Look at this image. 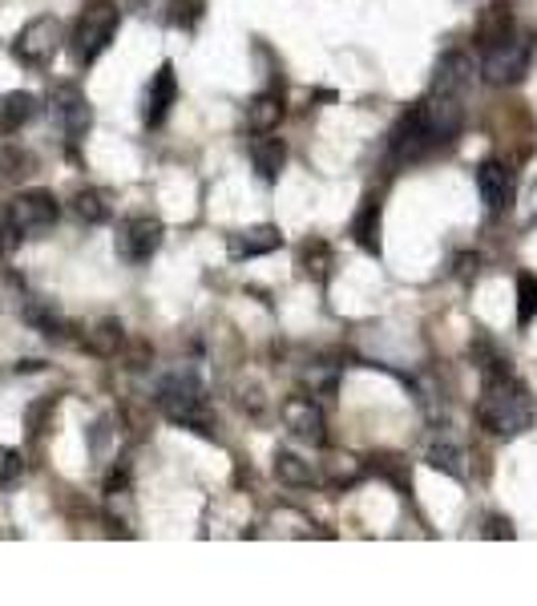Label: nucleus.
<instances>
[{"mask_svg": "<svg viewBox=\"0 0 537 606\" xmlns=\"http://www.w3.org/2000/svg\"><path fill=\"white\" fill-rule=\"evenodd\" d=\"M469 85H473V57L461 53V49H449V53L437 61V73H433V97L465 101Z\"/></svg>", "mask_w": 537, "mask_h": 606, "instance_id": "12", "label": "nucleus"}, {"mask_svg": "<svg viewBox=\"0 0 537 606\" xmlns=\"http://www.w3.org/2000/svg\"><path fill=\"white\" fill-rule=\"evenodd\" d=\"M388 146H392V158H396V162H420V158H428L433 150H441V138H437L433 122H428L424 101H420V106H412V110L396 122Z\"/></svg>", "mask_w": 537, "mask_h": 606, "instance_id": "4", "label": "nucleus"}, {"mask_svg": "<svg viewBox=\"0 0 537 606\" xmlns=\"http://www.w3.org/2000/svg\"><path fill=\"white\" fill-rule=\"evenodd\" d=\"M25 320H29V324H37L45 336H65V324H61L49 308H37V303H29V308H25Z\"/></svg>", "mask_w": 537, "mask_h": 606, "instance_id": "26", "label": "nucleus"}, {"mask_svg": "<svg viewBox=\"0 0 537 606\" xmlns=\"http://www.w3.org/2000/svg\"><path fill=\"white\" fill-rule=\"evenodd\" d=\"M533 417H537L533 396L509 368L485 376V388L477 400V421L493 437H521L525 429H533Z\"/></svg>", "mask_w": 537, "mask_h": 606, "instance_id": "1", "label": "nucleus"}, {"mask_svg": "<svg viewBox=\"0 0 537 606\" xmlns=\"http://www.w3.org/2000/svg\"><path fill=\"white\" fill-rule=\"evenodd\" d=\"M61 41H65V29H61L57 17H33V21L13 37V53H17V61L41 69V65L53 61V53L61 49Z\"/></svg>", "mask_w": 537, "mask_h": 606, "instance_id": "6", "label": "nucleus"}, {"mask_svg": "<svg viewBox=\"0 0 537 606\" xmlns=\"http://www.w3.org/2000/svg\"><path fill=\"white\" fill-rule=\"evenodd\" d=\"M513 37H517V33H513V13H509V5H505V0H493V5L481 13V21H477V49L489 53V49L513 41Z\"/></svg>", "mask_w": 537, "mask_h": 606, "instance_id": "14", "label": "nucleus"}, {"mask_svg": "<svg viewBox=\"0 0 537 606\" xmlns=\"http://www.w3.org/2000/svg\"><path fill=\"white\" fill-rule=\"evenodd\" d=\"M279 413H283V425L299 441H307V445H324L328 441V433H324V409H319L311 396H287Z\"/></svg>", "mask_w": 537, "mask_h": 606, "instance_id": "10", "label": "nucleus"}, {"mask_svg": "<svg viewBox=\"0 0 537 606\" xmlns=\"http://www.w3.org/2000/svg\"><path fill=\"white\" fill-rule=\"evenodd\" d=\"M283 247L279 227H247L239 235H231V259H255V255H271Z\"/></svg>", "mask_w": 537, "mask_h": 606, "instance_id": "16", "label": "nucleus"}, {"mask_svg": "<svg viewBox=\"0 0 537 606\" xmlns=\"http://www.w3.org/2000/svg\"><path fill=\"white\" fill-rule=\"evenodd\" d=\"M118 25H122L118 5H110V0H93V5L77 17L73 37H69L73 61H77V65H93L105 49H110V41L118 37Z\"/></svg>", "mask_w": 537, "mask_h": 606, "instance_id": "3", "label": "nucleus"}, {"mask_svg": "<svg viewBox=\"0 0 537 606\" xmlns=\"http://www.w3.org/2000/svg\"><path fill=\"white\" fill-rule=\"evenodd\" d=\"M37 118V97L25 93V89H13V93H0V138L17 134L21 126H29Z\"/></svg>", "mask_w": 537, "mask_h": 606, "instance_id": "15", "label": "nucleus"}, {"mask_svg": "<svg viewBox=\"0 0 537 606\" xmlns=\"http://www.w3.org/2000/svg\"><path fill=\"white\" fill-rule=\"evenodd\" d=\"M525 69H529V49L517 37L497 45V49H489V53H481V77L489 85H513V81L525 77Z\"/></svg>", "mask_w": 537, "mask_h": 606, "instance_id": "9", "label": "nucleus"}, {"mask_svg": "<svg viewBox=\"0 0 537 606\" xmlns=\"http://www.w3.org/2000/svg\"><path fill=\"white\" fill-rule=\"evenodd\" d=\"M158 409L182 425V429H194L202 437H210V409H206V388L190 376V372H174L158 384Z\"/></svg>", "mask_w": 537, "mask_h": 606, "instance_id": "2", "label": "nucleus"}, {"mask_svg": "<svg viewBox=\"0 0 537 606\" xmlns=\"http://www.w3.org/2000/svg\"><path fill=\"white\" fill-rule=\"evenodd\" d=\"M251 162H255L259 178L275 182V178H279V170H283V162H287V146H283L279 138L255 134V142H251Z\"/></svg>", "mask_w": 537, "mask_h": 606, "instance_id": "19", "label": "nucleus"}, {"mask_svg": "<svg viewBox=\"0 0 537 606\" xmlns=\"http://www.w3.org/2000/svg\"><path fill=\"white\" fill-rule=\"evenodd\" d=\"M73 215L81 223H105L110 219V202H105L101 190H77L73 194Z\"/></svg>", "mask_w": 537, "mask_h": 606, "instance_id": "21", "label": "nucleus"}, {"mask_svg": "<svg viewBox=\"0 0 537 606\" xmlns=\"http://www.w3.org/2000/svg\"><path fill=\"white\" fill-rule=\"evenodd\" d=\"M537 316V275H517V324L529 328Z\"/></svg>", "mask_w": 537, "mask_h": 606, "instance_id": "24", "label": "nucleus"}, {"mask_svg": "<svg viewBox=\"0 0 537 606\" xmlns=\"http://www.w3.org/2000/svg\"><path fill=\"white\" fill-rule=\"evenodd\" d=\"M21 174H29V158L13 146H0V186L5 182H17Z\"/></svg>", "mask_w": 537, "mask_h": 606, "instance_id": "25", "label": "nucleus"}, {"mask_svg": "<svg viewBox=\"0 0 537 606\" xmlns=\"http://www.w3.org/2000/svg\"><path fill=\"white\" fill-rule=\"evenodd\" d=\"M17 239H21V235H17L13 227H9V215L0 211V255H5V251H9V247H13Z\"/></svg>", "mask_w": 537, "mask_h": 606, "instance_id": "29", "label": "nucleus"}, {"mask_svg": "<svg viewBox=\"0 0 537 606\" xmlns=\"http://www.w3.org/2000/svg\"><path fill=\"white\" fill-rule=\"evenodd\" d=\"M178 101V77H174V65L166 61L158 73H154V81H150V89H146V106H142V122L146 126H162L166 122V114H170V106Z\"/></svg>", "mask_w": 537, "mask_h": 606, "instance_id": "13", "label": "nucleus"}, {"mask_svg": "<svg viewBox=\"0 0 537 606\" xmlns=\"http://www.w3.org/2000/svg\"><path fill=\"white\" fill-rule=\"evenodd\" d=\"M485 538H513V530H509V522L493 518V522H489V530H485Z\"/></svg>", "mask_w": 537, "mask_h": 606, "instance_id": "30", "label": "nucleus"}, {"mask_svg": "<svg viewBox=\"0 0 537 606\" xmlns=\"http://www.w3.org/2000/svg\"><path fill=\"white\" fill-rule=\"evenodd\" d=\"M328 267H332V247L328 243H303V271L315 279V283H328Z\"/></svg>", "mask_w": 537, "mask_h": 606, "instance_id": "23", "label": "nucleus"}, {"mask_svg": "<svg viewBox=\"0 0 537 606\" xmlns=\"http://www.w3.org/2000/svg\"><path fill=\"white\" fill-rule=\"evenodd\" d=\"M162 219H154V215H130V219H122V227H118V255L126 259V263H150L154 259V251L162 247Z\"/></svg>", "mask_w": 537, "mask_h": 606, "instance_id": "7", "label": "nucleus"}, {"mask_svg": "<svg viewBox=\"0 0 537 606\" xmlns=\"http://www.w3.org/2000/svg\"><path fill=\"white\" fill-rule=\"evenodd\" d=\"M279 118H283V101H279L275 93H259V97L247 101L243 122H247L251 134H271V130L279 126Z\"/></svg>", "mask_w": 537, "mask_h": 606, "instance_id": "18", "label": "nucleus"}, {"mask_svg": "<svg viewBox=\"0 0 537 606\" xmlns=\"http://www.w3.org/2000/svg\"><path fill=\"white\" fill-rule=\"evenodd\" d=\"M477 190H481V202L489 207V215H501L513 207V194H517V178L505 162H481L477 170Z\"/></svg>", "mask_w": 537, "mask_h": 606, "instance_id": "11", "label": "nucleus"}, {"mask_svg": "<svg viewBox=\"0 0 537 606\" xmlns=\"http://www.w3.org/2000/svg\"><path fill=\"white\" fill-rule=\"evenodd\" d=\"M428 465L449 473V477H465V453L453 445V441H437V445H428Z\"/></svg>", "mask_w": 537, "mask_h": 606, "instance_id": "22", "label": "nucleus"}, {"mask_svg": "<svg viewBox=\"0 0 537 606\" xmlns=\"http://www.w3.org/2000/svg\"><path fill=\"white\" fill-rule=\"evenodd\" d=\"M372 461H376V469H380L384 477H392V481H396L400 489H408V477L400 473V465H396V457H372Z\"/></svg>", "mask_w": 537, "mask_h": 606, "instance_id": "28", "label": "nucleus"}, {"mask_svg": "<svg viewBox=\"0 0 537 606\" xmlns=\"http://www.w3.org/2000/svg\"><path fill=\"white\" fill-rule=\"evenodd\" d=\"M275 477H279L283 485L303 489V485H311V481H315V469H311L303 457H295V453L279 449V453H275Z\"/></svg>", "mask_w": 537, "mask_h": 606, "instance_id": "20", "label": "nucleus"}, {"mask_svg": "<svg viewBox=\"0 0 537 606\" xmlns=\"http://www.w3.org/2000/svg\"><path fill=\"white\" fill-rule=\"evenodd\" d=\"M9 227L21 235V239H37V235H45L53 223H57V215H61V207H57V198L49 194V190H25V194H17L13 202H9Z\"/></svg>", "mask_w": 537, "mask_h": 606, "instance_id": "5", "label": "nucleus"}, {"mask_svg": "<svg viewBox=\"0 0 537 606\" xmlns=\"http://www.w3.org/2000/svg\"><path fill=\"white\" fill-rule=\"evenodd\" d=\"M17 477H21V453L0 449V489H9Z\"/></svg>", "mask_w": 537, "mask_h": 606, "instance_id": "27", "label": "nucleus"}, {"mask_svg": "<svg viewBox=\"0 0 537 606\" xmlns=\"http://www.w3.org/2000/svg\"><path fill=\"white\" fill-rule=\"evenodd\" d=\"M352 235L368 255H380V198L376 194H364L360 211L352 219Z\"/></svg>", "mask_w": 537, "mask_h": 606, "instance_id": "17", "label": "nucleus"}, {"mask_svg": "<svg viewBox=\"0 0 537 606\" xmlns=\"http://www.w3.org/2000/svg\"><path fill=\"white\" fill-rule=\"evenodd\" d=\"M49 110H53V118H57V126L65 130L69 142L85 138V130L93 126V110H89L85 93H81L73 81H61V85L49 89Z\"/></svg>", "mask_w": 537, "mask_h": 606, "instance_id": "8", "label": "nucleus"}]
</instances>
